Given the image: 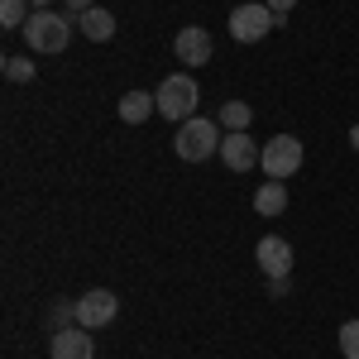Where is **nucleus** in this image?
Wrapping results in <instances>:
<instances>
[{"instance_id":"nucleus-11","label":"nucleus","mask_w":359,"mask_h":359,"mask_svg":"<svg viewBox=\"0 0 359 359\" xmlns=\"http://www.w3.org/2000/svg\"><path fill=\"white\" fill-rule=\"evenodd\" d=\"M77 29H82L91 43H111V39H115V15H111V10H101V5H91L86 15H77Z\"/></svg>"},{"instance_id":"nucleus-21","label":"nucleus","mask_w":359,"mask_h":359,"mask_svg":"<svg viewBox=\"0 0 359 359\" xmlns=\"http://www.w3.org/2000/svg\"><path fill=\"white\" fill-rule=\"evenodd\" d=\"M269 297H287V278H269Z\"/></svg>"},{"instance_id":"nucleus-12","label":"nucleus","mask_w":359,"mask_h":359,"mask_svg":"<svg viewBox=\"0 0 359 359\" xmlns=\"http://www.w3.org/2000/svg\"><path fill=\"white\" fill-rule=\"evenodd\" d=\"M115 111H120V120H125V125H144L149 115L158 111V101H154V91H125Z\"/></svg>"},{"instance_id":"nucleus-10","label":"nucleus","mask_w":359,"mask_h":359,"mask_svg":"<svg viewBox=\"0 0 359 359\" xmlns=\"http://www.w3.org/2000/svg\"><path fill=\"white\" fill-rule=\"evenodd\" d=\"M259 154H264V149H259L245 130H230V135L221 139V163L230 168V172H249V168L259 163Z\"/></svg>"},{"instance_id":"nucleus-19","label":"nucleus","mask_w":359,"mask_h":359,"mask_svg":"<svg viewBox=\"0 0 359 359\" xmlns=\"http://www.w3.org/2000/svg\"><path fill=\"white\" fill-rule=\"evenodd\" d=\"M91 5H96V0H62V10H67V15H72V20H77V15H86V10H91Z\"/></svg>"},{"instance_id":"nucleus-22","label":"nucleus","mask_w":359,"mask_h":359,"mask_svg":"<svg viewBox=\"0 0 359 359\" xmlns=\"http://www.w3.org/2000/svg\"><path fill=\"white\" fill-rule=\"evenodd\" d=\"M350 149H355V154H359V125H355V130H350Z\"/></svg>"},{"instance_id":"nucleus-18","label":"nucleus","mask_w":359,"mask_h":359,"mask_svg":"<svg viewBox=\"0 0 359 359\" xmlns=\"http://www.w3.org/2000/svg\"><path fill=\"white\" fill-rule=\"evenodd\" d=\"M48 321H53V331L77 326V302H53V306H48Z\"/></svg>"},{"instance_id":"nucleus-9","label":"nucleus","mask_w":359,"mask_h":359,"mask_svg":"<svg viewBox=\"0 0 359 359\" xmlns=\"http://www.w3.org/2000/svg\"><path fill=\"white\" fill-rule=\"evenodd\" d=\"M48 355L53 359H96V340H91L86 326H62L48 340Z\"/></svg>"},{"instance_id":"nucleus-20","label":"nucleus","mask_w":359,"mask_h":359,"mask_svg":"<svg viewBox=\"0 0 359 359\" xmlns=\"http://www.w3.org/2000/svg\"><path fill=\"white\" fill-rule=\"evenodd\" d=\"M264 5H269V10H273L278 20H287V10H292V5H297V0H264Z\"/></svg>"},{"instance_id":"nucleus-23","label":"nucleus","mask_w":359,"mask_h":359,"mask_svg":"<svg viewBox=\"0 0 359 359\" xmlns=\"http://www.w3.org/2000/svg\"><path fill=\"white\" fill-rule=\"evenodd\" d=\"M29 5H34V10H48V5H53V0H29Z\"/></svg>"},{"instance_id":"nucleus-15","label":"nucleus","mask_w":359,"mask_h":359,"mask_svg":"<svg viewBox=\"0 0 359 359\" xmlns=\"http://www.w3.org/2000/svg\"><path fill=\"white\" fill-rule=\"evenodd\" d=\"M249 120H254V111H249L245 101H225L221 106V130L230 135V130H249Z\"/></svg>"},{"instance_id":"nucleus-2","label":"nucleus","mask_w":359,"mask_h":359,"mask_svg":"<svg viewBox=\"0 0 359 359\" xmlns=\"http://www.w3.org/2000/svg\"><path fill=\"white\" fill-rule=\"evenodd\" d=\"M72 29H77V20L67 10H34L25 25V39L34 53H62L67 39H72Z\"/></svg>"},{"instance_id":"nucleus-14","label":"nucleus","mask_w":359,"mask_h":359,"mask_svg":"<svg viewBox=\"0 0 359 359\" xmlns=\"http://www.w3.org/2000/svg\"><path fill=\"white\" fill-rule=\"evenodd\" d=\"M29 15H34V5H29V0H0V25H5V29L25 34Z\"/></svg>"},{"instance_id":"nucleus-17","label":"nucleus","mask_w":359,"mask_h":359,"mask_svg":"<svg viewBox=\"0 0 359 359\" xmlns=\"http://www.w3.org/2000/svg\"><path fill=\"white\" fill-rule=\"evenodd\" d=\"M0 67H5V77H10V82H34V72H39L29 57H5Z\"/></svg>"},{"instance_id":"nucleus-1","label":"nucleus","mask_w":359,"mask_h":359,"mask_svg":"<svg viewBox=\"0 0 359 359\" xmlns=\"http://www.w3.org/2000/svg\"><path fill=\"white\" fill-rule=\"evenodd\" d=\"M221 125L216 120H206V115H192V120H182L177 125V139H172V154L182 158V163H206L211 154H221Z\"/></svg>"},{"instance_id":"nucleus-6","label":"nucleus","mask_w":359,"mask_h":359,"mask_svg":"<svg viewBox=\"0 0 359 359\" xmlns=\"http://www.w3.org/2000/svg\"><path fill=\"white\" fill-rule=\"evenodd\" d=\"M115 316H120V297H115L111 287H91V292L77 297V326H86V331L111 326Z\"/></svg>"},{"instance_id":"nucleus-7","label":"nucleus","mask_w":359,"mask_h":359,"mask_svg":"<svg viewBox=\"0 0 359 359\" xmlns=\"http://www.w3.org/2000/svg\"><path fill=\"white\" fill-rule=\"evenodd\" d=\"M172 53H177V62H182V67H206V62H211V53H216V43H211V34H206L201 25H187V29H177Z\"/></svg>"},{"instance_id":"nucleus-16","label":"nucleus","mask_w":359,"mask_h":359,"mask_svg":"<svg viewBox=\"0 0 359 359\" xmlns=\"http://www.w3.org/2000/svg\"><path fill=\"white\" fill-rule=\"evenodd\" d=\"M335 340H340V355H345V359H359V316H355V321H345V326L335 331Z\"/></svg>"},{"instance_id":"nucleus-13","label":"nucleus","mask_w":359,"mask_h":359,"mask_svg":"<svg viewBox=\"0 0 359 359\" xmlns=\"http://www.w3.org/2000/svg\"><path fill=\"white\" fill-rule=\"evenodd\" d=\"M254 211H259V216H283V211H287V187L273 182V177L259 182V192H254Z\"/></svg>"},{"instance_id":"nucleus-8","label":"nucleus","mask_w":359,"mask_h":359,"mask_svg":"<svg viewBox=\"0 0 359 359\" xmlns=\"http://www.w3.org/2000/svg\"><path fill=\"white\" fill-rule=\"evenodd\" d=\"M254 259H259V273L264 278H287L292 273V245L283 240V235H264L259 245H254Z\"/></svg>"},{"instance_id":"nucleus-3","label":"nucleus","mask_w":359,"mask_h":359,"mask_svg":"<svg viewBox=\"0 0 359 359\" xmlns=\"http://www.w3.org/2000/svg\"><path fill=\"white\" fill-rule=\"evenodd\" d=\"M154 101H158V115H163V120L182 125V120H192V115H196L201 86H196L187 72H172V77H163V86L154 91Z\"/></svg>"},{"instance_id":"nucleus-4","label":"nucleus","mask_w":359,"mask_h":359,"mask_svg":"<svg viewBox=\"0 0 359 359\" xmlns=\"http://www.w3.org/2000/svg\"><path fill=\"white\" fill-rule=\"evenodd\" d=\"M306 149L297 135H273L264 144V154H259V168H264V177H273V182H287V177H297V168H302Z\"/></svg>"},{"instance_id":"nucleus-5","label":"nucleus","mask_w":359,"mask_h":359,"mask_svg":"<svg viewBox=\"0 0 359 359\" xmlns=\"http://www.w3.org/2000/svg\"><path fill=\"white\" fill-rule=\"evenodd\" d=\"M278 29V15L264 5V0H249V5H235L230 10V39L235 43H259Z\"/></svg>"}]
</instances>
